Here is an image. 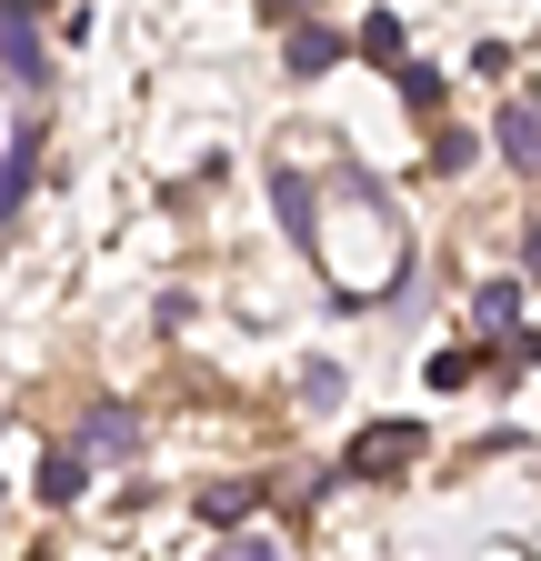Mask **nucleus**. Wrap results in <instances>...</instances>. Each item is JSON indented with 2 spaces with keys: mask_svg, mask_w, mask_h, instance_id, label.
I'll return each instance as SVG.
<instances>
[{
  "mask_svg": "<svg viewBox=\"0 0 541 561\" xmlns=\"http://www.w3.org/2000/svg\"><path fill=\"white\" fill-rule=\"evenodd\" d=\"M0 81H11V91H41V31H31L21 0H0Z\"/></svg>",
  "mask_w": 541,
  "mask_h": 561,
  "instance_id": "f257e3e1",
  "label": "nucleus"
},
{
  "mask_svg": "<svg viewBox=\"0 0 541 561\" xmlns=\"http://www.w3.org/2000/svg\"><path fill=\"white\" fill-rule=\"evenodd\" d=\"M492 140H502V161H511V171H541V101H502Z\"/></svg>",
  "mask_w": 541,
  "mask_h": 561,
  "instance_id": "f03ea898",
  "label": "nucleus"
},
{
  "mask_svg": "<svg viewBox=\"0 0 541 561\" xmlns=\"http://www.w3.org/2000/svg\"><path fill=\"white\" fill-rule=\"evenodd\" d=\"M130 442H141V411H130V401H101V411L81 421V451H101V461H120Z\"/></svg>",
  "mask_w": 541,
  "mask_h": 561,
  "instance_id": "7ed1b4c3",
  "label": "nucleus"
},
{
  "mask_svg": "<svg viewBox=\"0 0 541 561\" xmlns=\"http://www.w3.org/2000/svg\"><path fill=\"white\" fill-rule=\"evenodd\" d=\"M81 491H91V451H50V461H41V502H50V512H71Z\"/></svg>",
  "mask_w": 541,
  "mask_h": 561,
  "instance_id": "20e7f679",
  "label": "nucleus"
},
{
  "mask_svg": "<svg viewBox=\"0 0 541 561\" xmlns=\"http://www.w3.org/2000/svg\"><path fill=\"white\" fill-rule=\"evenodd\" d=\"M422 451H431V442L412 432V421H391V432H371V442L352 451V471H371V481H381V461H422Z\"/></svg>",
  "mask_w": 541,
  "mask_h": 561,
  "instance_id": "39448f33",
  "label": "nucleus"
},
{
  "mask_svg": "<svg viewBox=\"0 0 541 561\" xmlns=\"http://www.w3.org/2000/svg\"><path fill=\"white\" fill-rule=\"evenodd\" d=\"M471 321H482L492 341H502V331H521V291H511V280H492V291L471 301Z\"/></svg>",
  "mask_w": 541,
  "mask_h": 561,
  "instance_id": "423d86ee",
  "label": "nucleus"
},
{
  "mask_svg": "<svg viewBox=\"0 0 541 561\" xmlns=\"http://www.w3.org/2000/svg\"><path fill=\"white\" fill-rule=\"evenodd\" d=\"M31 151H41V140H21V151H11V161H0V221H11V210H21V191H31V171H41Z\"/></svg>",
  "mask_w": 541,
  "mask_h": 561,
  "instance_id": "0eeeda50",
  "label": "nucleus"
},
{
  "mask_svg": "<svg viewBox=\"0 0 541 561\" xmlns=\"http://www.w3.org/2000/svg\"><path fill=\"white\" fill-rule=\"evenodd\" d=\"M251 502H261V491H251V481H221V491H200V522H241Z\"/></svg>",
  "mask_w": 541,
  "mask_h": 561,
  "instance_id": "6e6552de",
  "label": "nucleus"
},
{
  "mask_svg": "<svg viewBox=\"0 0 541 561\" xmlns=\"http://www.w3.org/2000/svg\"><path fill=\"white\" fill-rule=\"evenodd\" d=\"M331 60H342V41H331V31H291V70H331Z\"/></svg>",
  "mask_w": 541,
  "mask_h": 561,
  "instance_id": "1a4fd4ad",
  "label": "nucleus"
},
{
  "mask_svg": "<svg viewBox=\"0 0 541 561\" xmlns=\"http://www.w3.org/2000/svg\"><path fill=\"white\" fill-rule=\"evenodd\" d=\"M401 101H412V111H441V70H422V60H401Z\"/></svg>",
  "mask_w": 541,
  "mask_h": 561,
  "instance_id": "9d476101",
  "label": "nucleus"
},
{
  "mask_svg": "<svg viewBox=\"0 0 541 561\" xmlns=\"http://www.w3.org/2000/svg\"><path fill=\"white\" fill-rule=\"evenodd\" d=\"M361 50H371V60H391V50H401V21H391V11H371V31H361Z\"/></svg>",
  "mask_w": 541,
  "mask_h": 561,
  "instance_id": "9b49d317",
  "label": "nucleus"
},
{
  "mask_svg": "<svg viewBox=\"0 0 541 561\" xmlns=\"http://www.w3.org/2000/svg\"><path fill=\"white\" fill-rule=\"evenodd\" d=\"M521 261H531V271H541V231H521Z\"/></svg>",
  "mask_w": 541,
  "mask_h": 561,
  "instance_id": "f8f14e48",
  "label": "nucleus"
}]
</instances>
